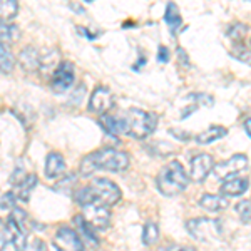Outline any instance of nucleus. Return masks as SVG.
<instances>
[{
	"label": "nucleus",
	"instance_id": "obj_9",
	"mask_svg": "<svg viewBox=\"0 0 251 251\" xmlns=\"http://www.w3.org/2000/svg\"><path fill=\"white\" fill-rule=\"evenodd\" d=\"M112 106H114L112 92L106 86H97L91 94V99H89V111L102 116L107 114V111H111Z\"/></svg>",
	"mask_w": 251,
	"mask_h": 251
},
{
	"label": "nucleus",
	"instance_id": "obj_22",
	"mask_svg": "<svg viewBox=\"0 0 251 251\" xmlns=\"http://www.w3.org/2000/svg\"><path fill=\"white\" fill-rule=\"evenodd\" d=\"M19 14V2L17 0H0V15L2 22H9Z\"/></svg>",
	"mask_w": 251,
	"mask_h": 251
},
{
	"label": "nucleus",
	"instance_id": "obj_36",
	"mask_svg": "<svg viewBox=\"0 0 251 251\" xmlns=\"http://www.w3.org/2000/svg\"><path fill=\"white\" fill-rule=\"evenodd\" d=\"M39 251H47V246L46 245H42V246H40V250Z\"/></svg>",
	"mask_w": 251,
	"mask_h": 251
},
{
	"label": "nucleus",
	"instance_id": "obj_5",
	"mask_svg": "<svg viewBox=\"0 0 251 251\" xmlns=\"http://www.w3.org/2000/svg\"><path fill=\"white\" fill-rule=\"evenodd\" d=\"M189 234L196 238L198 241H211L221 234V225L218 220H209V218H196L186 223Z\"/></svg>",
	"mask_w": 251,
	"mask_h": 251
},
{
	"label": "nucleus",
	"instance_id": "obj_32",
	"mask_svg": "<svg viewBox=\"0 0 251 251\" xmlns=\"http://www.w3.org/2000/svg\"><path fill=\"white\" fill-rule=\"evenodd\" d=\"M159 251H196L191 246H179V245H168V246H163Z\"/></svg>",
	"mask_w": 251,
	"mask_h": 251
},
{
	"label": "nucleus",
	"instance_id": "obj_29",
	"mask_svg": "<svg viewBox=\"0 0 251 251\" xmlns=\"http://www.w3.org/2000/svg\"><path fill=\"white\" fill-rule=\"evenodd\" d=\"M14 206H15L14 193H3L2 194V211H7V209H14Z\"/></svg>",
	"mask_w": 251,
	"mask_h": 251
},
{
	"label": "nucleus",
	"instance_id": "obj_17",
	"mask_svg": "<svg viewBox=\"0 0 251 251\" xmlns=\"http://www.w3.org/2000/svg\"><path fill=\"white\" fill-rule=\"evenodd\" d=\"M200 206L204 208L206 211L216 213L228 206V200H226L225 196H221V194H204L200 200Z\"/></svg>",
	"mask_w": 251,
	"mask_h": 251
},
{
	"label": "nucleus",
	"instance_id": "obj_18",
	"mask_svg": "<svg viewBox=\"0 0 251 251\" xmlns=\"http://www.w3.org/2000/svg\"><path fill=\"white\" fill-rule=\"evenodd\" d=\"M226 134H228V131H226L223 126H209L206 131L200 132V134L194 137V141H196L198 144H211L214 141L225 137Z\"/></svg>",
	"mask_w": 251,
	"mask_h": 251
},
{
	"label": "nucleus",
	"instance_id": "obj_4",
	"mask_svg": "<svg viewBox=\"0 0 251 251\" xmlns=\"http://www.w3.org/2000/svg\"><path fill=\"white\" fill-rule=\"evenodd\" d=\"M92 194H94L96 203L104 204V206H114L117 201L121 200V189L109 181L107 177H97V179H92V183L89 184Z\"/></svg>",
	"mask_w": 251,
	"mask_h": 251
},
{
	"label": "nucleus",
	"instance_id": "obj_31",
	"mask_svg": "<svg viewBox=\"0 0 251 251\" xmlns=\"http://www.w3.org/2000/svg\"><path fill=\"white\" fill-rule=\"evenodd\" d=\"M194 102H196V106L200 104V106H213V97L208 96V94H194Z\"/></svg>",
	"mask_w": 251,
	"mask_h": 251
},
{
	"label": "nucleus",
	"instance_id": "obj_26",
	"mask_svg": "<svg viewBox=\"0 0 251 251\" xmlns=\"http://www.w3.org/2000/svg\"><path fill=\"white\" fill-rule=\"evenodd\" d=\"M20 37V32L17 25L2 22V42H15Z\"/></svg>",
	"mask_w": 251,
	"mask_h": 251
},
{
	"label": "nucleus",
	"instance_id": "obj_34",
	"mask_svg": "<svg viewBox=\"0 0 251 251\" xmlns=\"http://www.w3.org/2000/svg\"><path fill=\"white\" fill-rule=\"evenodd\" d=\"M177 55H179V62H181V60H183V62L186 64V66H189L188 55H186V52L183 50V49H177Z\"/></svg>",
	"mask_w": 251,
	"mask_h": 251
},
{
	"label": "nucleus",
	"instance_id": "obj_35",
	"mask_svg": "<svg viewBox=\"0 0 251 251\" xmlns=\"http://www.w3.org/2000/svg\"><path fill=\"white\" fill-rule=\"evenodd\" d=\"M245 129H246V132H248V136L251 137V117L245 121Z\"/></svg>",
	"mask_w": 251,
	"mask_h": 251
},
{
	"label": "nucleus",
	"instance_id": "obj_3",
	"mask_svg": "<svg viewBox=\"0 0 251 251\" xmlns=\"http://www.w3.org/2000/svg\"><path fill=\"white\" fill-rule=\"evenodd\" d=\"M188 183L189 177L179 161H171L168 166H164L156 179L157 189L164 196H176V194L183 193L188 188Z\"/></svg>",
	"mask_w": 251,
	"mask_h": 251
},
{
	"label": "nucleus",
	"instance_id": "obj_8",
	"mask_svg": "<svg viewBox=\"0 0 251 251\" xmlns=\"http://www.w3.org/2000/svg\"><path fill=\"white\" fill-rule=\"evenodd\" d=\"M72 84H74V66L71 62H67V60H64L52 74L50 87L54 92L60 94V92H66Z\"/></svg>",
	"mask_w": 251,
	"mask_h": 251
},
{
	"label": "nucleus",
	"instance_id": "obj_33",
	"mask_svg": "<svg viewBox=\"0 0 251 251\" xmlns=\"http://www.w3.org/2000/svg\"><path fill=\"white\" fill-rule=\"evenodd\" d=\"M157 60L163 62V64L169 60V50L166 46H159V49H157Z\"/></svg>",
	"mask_w": 251,
	"mask_h": 251
},
{
	"label": "nucleus",
	"instance_id": "obj_2",
	"mask_svg": "<svg viewBox=\"0 0 251 251\" xmlns=\"http://www.w3.org/2000/svg\"><path fill=\"white\" fill-rule=\"evenodd\" d=\"M123 134H127L134 139H144L151 132H154L157 124V116L143 109H129L121 114Z\"/></svg>",
	"mask_w": 251,
	"mask_h": 251
},
{
	"label": "nucleus",
	"instance_id": "obj_1",
	"mask_svg": "<svg viewBox=\"0 0 251 251\" xmlns=\"http://www.w3.org/2000/svg\"><path fill=\"white\" fill-rule=\"evenodd\" d=\"M127 166H129V156L126 152L107 148V149L91 152L89 156L84 157L80 161V174L82 176H91L92 173L99 171V169L119 173L127 169Z\"/></svg>",
	"mask_w": 251,
	"mask_h": 251
},
{
	"label": "nucleus",
	"instance_id": "obj_28",
	"mask_svg": "<svg viewBox=\"0 0 251 251\" xmlns=\"http://www.w3.org/2000/svg\"><path fill=\"white\" fill-rule=\"evenodd\" d=\"M14 241V238H12V231H10V228H9V225L7 223H2V243H0V248H2V251L7 248V245L9 243Z\"/></svg>",
	"mask_w": 251,
	"mask_h": 251
},
{
	"label": "nucleus",
	"instance_id": "obj_19",
	"mask_svg": "<svg viewBox=\"0 0 251 251\" xmlns=\"http://www.w3.org/2000/svg\"><path fill=\"white\" fill-rule=\"evenodd\" d=\"M99 124L102 126V129L107 132V134H112V136L123 134V124H121V116L102 114V116H100Z\"/></svg>",
	"mask_w": 251,
	"mask_h": 251
},
{
	"label": "nucleus",
	"instance_id": "obj_24",
	"mask_svg": "<svg viewBox=\"0 0 251 251\" xmlns=\"http://www.w3.org/2000/svg\"><path fill=\"white\" fill-rule=\"evenodd\" d=\"M157 238H159V228H157V225L148 223L143 229V243L146 246H151L157 241Z\"/></svg>",
	"mask_w": 251,
	"mask_h": 251
},
{
	"label": "nucleus",
	"instance_id": "obj_11",
	"mask_svg": "<svg viewBox=\"0 0 251 251\" xmlns=\"http://www.w3.org/2000/svg\"><path fill=\"white\" fill-rule=\"evenodd\" d=\"M55 238H57V241H60L62 248H69L71 251H84V241L75 229H71L64 226V228L57 229Z\"/></svg>",
	"mask_w": 251,
	"mask_h": 251
},
{
	"label": "nucleus",
	"instance_id": "obj_14",
	"mask_svg": "<svg viewBox=\"0 0 251 251\" xmlns=\"http://www.w3.org/2000/svg\"><path fill=\"white\" fill-rule=\"evenodd\" d=\"M7 225H9L10 231H12V238H14V246H15V251H25V246H27V231H25V225L19 223L15 220L14 216H10L7 220Z\"/></svg>",
	"mask_w": 251,
	"mask_h": 251
},
{
	"label": "nucleus",
	"instance_id": "obj_12",
	"mask_svg": "<svg viewBox=\"0 0 251 251\" xmlns=\"http://www.w3.org/2000/svg\"><path fill=\"white\" fill-rule=\"evenodd\" d=\"M74 228H75V231L80 234L82 241L87 243V246L96 248V246L99 245V238H97V234L94 233L96 228L89 225L87 220L82 216V214H75L74 216Z\"/></svg>",
	"mask_w": 251,
	"mask_h": 251
},
{
	"label": "nucleus",
	"instance_id": "obj_10",
	"mask_svg": "<svg viewBox=\"0 0 251 251\" xmlns=\"http://www.w3.org/2000/svg\"><path fill=\"white\" fill-rule=\"evenodd\" d=\"M214 161L213 156L209 154H198L191 159V168H189V176L196 183H203L208 177V174L214 169Z\"/></svg>",
	"mask_w": 251,
	"mask_h": 251
},
{
	"label": "nucleus",
	"instance_id": "obj_6",
	"mask_svg": "<svg viewBox=\"0 0 251 251\" xmlns=\"http://www.w3.org/2000/svg\"><path fill=\"white\" fill-rule=\"evenodd\" d=\"M246 168H248V157L245 154H234L229 157V159H226L225 163H220V164L214 166L213 173L218 179L226 181V179H231V177H234L236 174L243 173Z\"/></svg>",
	"mask_w": 251,
	"mask_h": 251
},
{
	"label": "nucleus",
	"instance_id": "obj_16",
	"mask_svg": "<svg viewBox=\"0 0 251 251\" xmlns=\"http://www.w3.org/2000/svg\"><path fill=\"white\" fill-rule=\"evenodd\" d=\"M66 171V161L59 152H50L46 159V176L47 177H59Z\"/></svg>",
	"mask_w": 251,
	"mask_h": 251
},
{
	"label": "nucleus",
	"instance_id": "obj_15",
	"mask_svg": "<svg viewBox=\"0 0 251 251\" xmlns=\"http://www.w3.org/2000/svg\"><path fill=\"white\" fill-rule=\"evenodd\" d=\"M250 188V181L245 177H231V179L223 181L221 193L226 196H241Z\"/></svg>",
	"mask_w": 251,
	"mask_h": 251
},
{
	"label": "nucleus",
	"instance_id": "obj_7",
	"mask_svg": "<svg viewBox=\"0 0 251 251\" xmlns=\"http://www.w3.org/2000/svg\"><path fill=\"white\" fill-rule=\"evenodd\" d=\"M82 216L86 218L91 226L96 229H106L111 225V213L109 208L99 203H91L87 206H82Z\"/></svg>",
	"mask_w": 251,
	"mask_h": 251
},
{
	"label": "nucleus",
	"instance_id": "obj_13",
	"mask_svg": "<svg viewBox=\"0 0 251 251\" xmlns=\"http://www.w3.org/2000/svg\"><path fill=\"white\" fill-rule=\"evenodd\" d=\"M19 62L25 72H35L42 67V57L39 55L37 49H34L32 46H27L20 50Z\"/></svg>",
	"mask_w": 251,
	"mask_h": 251
},
{
	"label": "nucleus",
	"instance_id": "obj_30",
	"mask_svg": "<svg viewBox=\"0 0 251 251\" xmlns=\"http://www.w3.org/2000/svg\"><path fill=\"white\" fill-rule=\"evenodd\" d=\"M74 183H75V174H69L66 179L60 181V184H59V186H55L54 189H57V191L60 189V191H67V193H69V188H71V186L74 184Z\"/></svg>",
	"mask_w": 251,
	"mask_h": 251
},
{
	"label": "nucleus",
	"instance_id": "obj_21",
	"mask_svg": "<svg viewBox=\"0 0 251 251\" xmlns=\"http://www.w3.org/2000/svg\"><path fill=\"white\" fill-rule=\"evenodd\" d=\"M35 184H37V176H35V174H27V176L19 183V188H17V198H19V200L29 201L30 193L34 191Z\"/></svg>",
	"mask_w": 251,
	"mask_h": 251
},
{
	"label": "nucleus",
	"instance_id": "obj_25",
	"mask_svg": "<svg viewBox=\"0 0 251 251\" xmlns=\"http://www.w3.org/2000/svg\"><path fill=\"white\" fill-rule=\"evenodd\" d=\"M74 201L79 206H87V204H91V203H96L94 194H92V191H91V188H89V186H86V188H80L79 191H75Z\"/></svg>",
	"mask_w": 251,
	"mask_h": 251
},
{
	"label": "nucleus",
	"instance_id": "obj_23",
	"mask_svg": "<svg viewBox=\"0 0 251 251\" xmlns=\"http://www.w3.org/2000/svg\"><path fill=\"white\" fill-rule=\"evenodd\" d=\"M0 67H2V74H10L14 69V55L5 42H2L0 46Z\"/></svg>",
	"mask_w": 251,
	"mask_h": 251
},
{
	"label": "nucleus",
	"instance_id": "obj_27",
	"mask_svg": "<svg viewBox=\"0 0 251 251\" xmlns=\"http://www.w3.org/2000/svg\"><path fill=\"white\" fill-rule=\"evenodd\" d=\"M234 211L240 216V220L243 223H250L251 221V201L250 200H245V201H240L236 206H234Z\"/></svg>",
	"mask_w": 251,
	"mask_h": 251
},
{
	"label": "nucleus",
	"instance_id": "obj_20",
	"mask_svg": "<svg viewBox=\"0 0 251 251\" xmlns=\"http://www.w3.org/2000/svg\"><path fill=\"white\" fill-rule=\"evenodd\" d=\"M164 20L169 25V29H171L173 34H176L177 29H179V25H181V22H183V17H181L179 10H177V7L174 2H168V5H166Z\"/></svg>",
	"mask_w": 251,
	"mask_h": 251
}]
</instances>
